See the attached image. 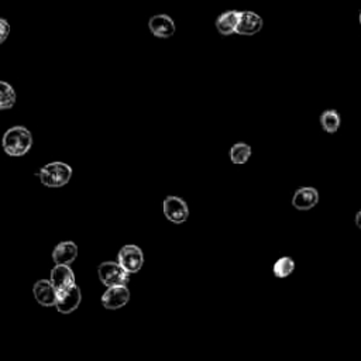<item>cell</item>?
<instances>
[{"label": "cell", "mask_w": 361, "mask_h": 361, "mask_svg": "<svg viewBox=\"0 0 361 361\" xmlns=\"http://www.w3.org/2000/svg\"><path fill=\"white\" fill-rule=\"evenodd\" d=\"M263 26H264V20L260 15H257L254 12H250V10H244V12H241L236 34L256 35L257 33L261 31Z\"/></svg>", "instance_id": "11"}, {"label": "cell", "mask_w": 361, "mask_h": 361, "mask_svg": "<svg viewBox=\"0 0 361 361\" xmlns=\"http://www.w3.org/2000/svg\"><path fill=\"white\" fill-rule=\"evenodd\" d=\"M118 263L130 274L138 272L142 268L144 264V254L138 246L134 244H127L123 246L119 251L118 256Z\"/></svg>", "instance_id": "5"}, {"label": "cell", "mask_w": 361, "mask_h": 361, "mask_svg": "<svg viewBox=\"0 0 361 361\" xmlns=\"http://www.w3.org/2000/svg\"><path fill=\"white\" fill-rule=\"evenodd\" d=\"M129 275L130 272L115 261H104L98 268V277L100 282L107 288L118 286V285H127L130 279Z\"/></svg>", "instance_id": "3"}, {"label": "cell", "mask_w": 361, "mask_h": 361, "mask_svg": "<svg viewBox=\"0 0 361 361\" xmlns=\"http://www.w3.org/2000/svg\"><path fill=\"white\" fill-rule=\"evenodd\" d=\"M358 23H360V26H361V12H360V16H358Z\"/></svg>", "instance_id": "21"}, {"label": "cell", "mask_w": 361, "mask_h": 361, "mask_svg": "<svg viewBox=\"0 0 361 361\" xmlns=\"http://www.w3.org/2000/svg\"><path fill=\"white\" fill-rule=\"evenodd\" d=\"M33 294L41 306L51 308L55 306L57 304L58 293L55 290V286L53 285L51 279H39L33 286Z\"/></svg>", "instance_id": "8"}, {"label": "cell", "mask_w": 361, "mask_h": 361, "mask_svg": "<svg viewBox=\"0 0 361 361\" xmlns=\"http://www.w3.org/2000/svg\"><path fill=\"white\" fill-rule=\"evenodd\" d=\"M37 176L47 188H62L72 178V168L62 161H54L44 165Z\"/></svg>", "instance_id": "2"}, {"label": "cell", "mask_w": 361, "mask_h": 361, "mask_svg": "<svg viewBox=\"0 0 361 361\" xmlns=\"http://www.w3.org/2000/svg\"><path fill=\"white\" fill-rule=\"evenodd\" d=\"M149 28L157 39H169L175 34L176 26L168 15H156L149 21Z\"/></svg>", "instance_id": "10"}, {"label": "cell", "mask_w": 361, "mask_h": 361, "mask_svg": "<svg viewBox=\"0 0 361 361\" xmlns=\"http://www.w3.org/2000/svg\"><path fill=\"white\" fill-rule=\"evenodd\" d=\"M251 157V147L246 142H237L230 149V160L236 165L246 164Z\"/></svg>", "instance_id": "17"}, {"label": "cell", "mask_w": 361, "mask_h": 361, "mask_svg": "<svg viewBox=\"0 0 361 361\" xmlns=\"http://www.w3.org/2000/svg\"><path fill=\"white\" fill-rule=\"evenodd\" d=\"M102 305L109 311H118L126 306L130 301V291L127 285H118L107 288L100 298Z\"/></svg>", "instance_id": "6"}, {"label": "cell", "mask_w": 361, "mask_h": 361, "mask_svg": "<svg viewBox=\"0 0 361 361\" xmlns=\"http://www.w3.org/2000/svg\"><path fill=\"white\" fill-rule=\"evenodd\" d=\"M240 16H241V12H237V10H228L225 13H222L218 19H216V30L219 31V34L222 35H232V34H236L237 31V26H239V21H240Z\"/></svg>", "instance_id": "14"}, {"label": "cell", "mask_w": 361, "mask_h": 361, "mask_svg": "<svg viewBox=\"0 0 361 361\" xmlns=\"http://www.w3.org/2000/svg\"><path fill=\"white\" fill-rule=\"evenodd\" d=\"M16 100L17 96L15 88L5 81L0 82V109L2 111L12 109V107L16 104Z\"/></svg>", "instance_id": "16"}, {"label": "cell", "mask_w": 361, "mask_h": 361, "mask_svg": "<svg viewBox=\"0 0 361 361\" xmlns=\"http://www.w3.org/2000/svg\"><path fill=\"white\" fill-rule=\"evenodd\" d=\"M319 203V192L316 188L312 187H304L295 191L293 196V206L297 210L306 212L313 209Z\"/></svg>", "instance_id": "12"}, {"label": "cell", "mask_w": 361, "mask_h": 361, "mask_svg": "<svg viewBox=\"0 0 361 361\" xmlns=\"http://www.w3.org/2000/svg\"><path fill=\"white\" fill-rule=\"evenodd\" d=\"M340 124L342 118L336 109H328L320 115V126L329 134H335L340 129Z\"/></svg>", "instance_id": "15"}, {"label": "cell", "mask_w": 361, "mask_h": 361, "mask_svg": "<svg viewBox=\"0 0 361 361\" xmlns=\"http://www.w3.org/2000/svg\"><path fill=\"white\" fill-rule=\"evenodd\" d=\"M81 302H82L81 288L78 285H74V286L69 288V290H66V291L58 293L55 308H57V311L59 313L69 315V313L75 312L80 308Z\"/></svg>", "instance_id": "7"}, {"label": "cell", "mask_w": 361, "mask_h": 361, "mask_svg": "<svg viewBox=\"0 0 361 361\" xmlns=\"http://www.w3.org/2000/svg\"><path fill=\"white\" fill-rule=\"evenodd\" d=\"M354 223H355V226L361 230V209L355 213V218H354Z\"/></svg>", "instance_id": "20"}, {"label": "cell", "mask_w": 361, "mask_h": 361, "mask_svg": "<svg viewBox=\"0 0 361 361\" xmlns=\"http://www.w3.org/2000/svg\"><path fill=\"white\" fill-rule=\"evenodd\" d=\"M10 31H12V27H10L9 21L6 19H0V43L3 44L8 40Z\"/></svg>", "instance_id": "19"}, {"label": "cell", "mask_w": 361, "mask_h": 361, "mask_svg": "<svg viewBox=\"0 0 361 361\" xmlns=\"http://www.w3.org/2000/svg\"><path fill=\"white\" fill-rule=\"evenodd\" d=\"M2 147L10 157H23L33 147L31 131L23 126L10 127L2 140Z\"/></svg>", "instance_id": "1"}, {"label": "cell", "mask_w": 361, "mask_h": 361, "mask_svg": "<svg viewBox=\"0 0 361 361\" xmlns=\"http://www.w3.org/2000/svg\"><path fill=\"white\" fill-rule=\"evenodd\" d=\"M78 257V246L74 241H61L53 250V260L55 264L71 266Z\"/></svg>", "instance_id": "13"}, {"label": "cell", "mask_w": 361, "mask_h": 361, "mask_svg": "<svg viewBox=\"0 0 361 361\" xmlns=\"http://www.w3.org/2000/svg\"><path fill=\"white\" fill-rule=\"evenodd\" d=\"M163 210L167 221L175 225H183L189 218V209L187 202L179 196H167L163 202Z\"/></svg>", "instance_id": "4"}, {"label": "cell", "mask_w": 361, "mask_h": 361, "mask_svg": "<svg viewBox=\"0 0 361 361\" xmlns=\"http://www.w3.org/2000/svg\"><path fill=\"white\" fill-rule=\"evenodd\" d=\"M295 271V261L291 257H281L275 261L272 267V272L277 278L282 279L290 277Z\"/></svg>", "instance_id": "18"}, {"label": "cell", "mask_w": 361, "mask_h": 361, "mask_svg": "<svg viewBox=\"0 0 361 361\" xmlns=\"http://www.w3.org/2000/svg\"><path fill=\"white\" fill-rule=\"evenodd\" d=\"M50 279H51L53 285L55 286L57 293L66 291V290H69V288L77 285L75 274H74V271L71 270L69 266L55 264V267L51 270Z\"/></svg>", "instance_id": "9"}]
</instances>
